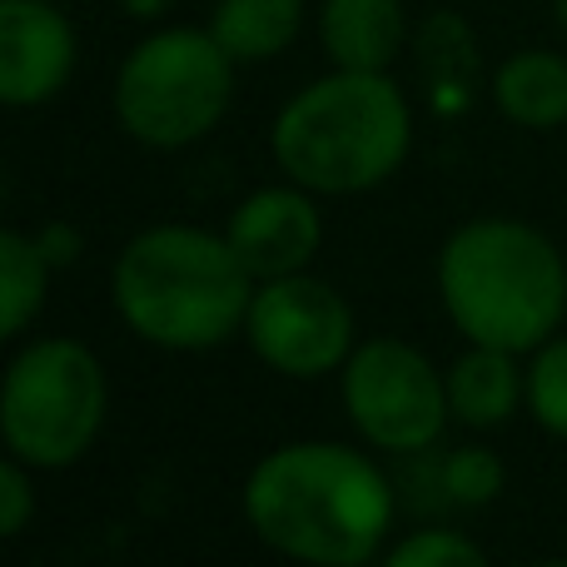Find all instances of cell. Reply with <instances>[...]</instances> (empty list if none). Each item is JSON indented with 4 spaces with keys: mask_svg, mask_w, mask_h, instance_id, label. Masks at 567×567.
I'll return each mask as SVG.
<instances>
[{
    "mask_svg": "<svg viewBox=\"0 0 567 567\" xmlns=\"http://www.w3.org/2000/svg\"><path fill=\"white\" fill-rule=\"evenodd\" d=\"M249 349L284 379H323L343 369L353 343V309L333 284L313 275H284L265 279L249 299Z\"/></svg>",
    "mask_w": 567,
    "mask_h": 567,
    "instance_id": "8",
    "label": "cell"
},
{
    "mask_svg": "<svg viewBox=\"0 0 567 567\" xmlns=\"http://www.w3.org/2000/svg\"><path fill=\"white\" fill-rule=\"evenodd\" d=\"M319 35L333 70H389L403 50V0H323Z\"/></svg>",
    "mask_w": 567,
    "mask_h": 567,
    "instance_id": "11",
    "label": "cell"
},
{
    "mask_svg": "<svg viewBox=\"0 0 567 567\" xmlns=\"http://www.w3.org/2000/svg\"><path fill=\"white\" fill-rule=\"evenodd\" d=\"M235 55L209 30H159L140 40L115 75V115L140 145L185 150L225 120Z\"/></svg>",
    "mask_w": 567,
    "mask_h": 567,
    "instance_id": "5",
    "label": "cell"
},
{
    "mask_svg": "<svg viewBox=\"0 0 567 567\" xmlns=\"http://www.w3.org/2000/svg\"><path fill=\"white\" fill-rule=\"evenodd\" d=\"M275 159L313 195H363L409 159L413 115L389 70H333L275 120Z\"/></svg>",
    "mask_w": 567,
    "mask_h": 567,
    "instance_id": "4",
    "label": "cell"
},
{
    "mask_svg": "<svg viewBox=\"0 0 567 567\" xmlns=\"http://www.w3.org/2000/svg\"><path fill=\"white\" fill-rule=\"evenodd\" d=\"M35 239H40V249H45L50 265H70V259H75V249H80V235L70 225H45Z\"/></svg>",
    "mask_w": 567,
    "mask_h": 567,
    "instance_id": "20",
    "label": "cell"
},
{
    "mask_svg": "<svg viewBox=\"0 0 567 567\" xmlns=\"http://www.w3.org/2000/svg\"><path fill=\"white\" fill-rule=\"evenodd\" d=\"M528 409L553 439H567V333L548 339L528 369Z\"/></svg>",
    "mask_w": 567,
    "mask_h": 567,
    "instance_id": "17",
    "label": "cell"
},
{
    "mask_svg": "<svg viewBox=\"0 0 567 567\" xmlns=\"http://www.w3.org/2000/svg\"><path fill=\"white\" fill-rule=\"evenodd\" d=\"M120 6H125L135 20H150V16H159V10H165L169 0H120Z\"/></svg>",
    "mask_w": 567,
    "mask_h": 567,
    "instance_id": "21",
    "label": "cell"
},
{
    "mask_svg": "<svg viewBox=\"0 0 567 567\" xmlns=\"http://www.w3.org/2000/svg\"><path fill=\"white\" fill-rule=\"evenodd\" d=\"M439 293L468 343L528 353L567 313V265L543 229L518 219H468L439 255Z\"/></svg>",
    "mask_w": 567,
    "mask_h": 567,
    "instance_id": "3",
    "label": "cell"
},
{
    "mask_svg": "<svg viewBox=\"0 0 567 567\" xmlns=\"http://www.w3.org/2000/svg\"><path fill=\"white\" fill-rule=\"evenodd\" d=\"M443 478V498L458 503V508H488L503 493L508 473H503V458L488 449H453L449 458L439 463Z\"/></svg>",
    "mask_w": 567,
    "mask_h": 567,
    "instance_id": "16",
    "label": "cell"
},
{
    "mask_svg": "<svg viewBox=\"0 0 567 567\" xmlns=\"http://www.w3.org/2000/svg\"><path fill=\"white\" fill-rule=\"evenodd\" d=\"M493 100L523 130H558L567 120V60L553 50H518L493 75Z\"/></svg>",
    "mask_w": 567,
    "mask_h": 567,
    "instance_id": "13",
    "label": "cell"
},
{
    "mask_svg": "<svg viewBox=\"0 0 567 567\" xmlns=\"http://www.w3.org/2000/svg\"><path fill=\"white\" fill-rule=\"evenodd\" d=\"M303 25V0H219L209 35L235 55V65H259L293 45Z\"/></svg>",
    "mask_w": 567,
    "mask_h": 567,
    "instance_id": "14",
    "label": "cell"
},
{
    "mask_svg": "<svg viewBox=\"0 0 567 567\" xmlns=\"http://www.w3.org/2000/svg\"><path fill=\"white\" fill-rule=\"evenodd\" d=\"M75 70V30L45 0H0V100L10 110L45 105Z\"/></svg>",
    "mask_w": 567,
    "mask_h": 567,
    "instance_id": "9",
    "label": "cell"
},
{
    "mask_svg": "<svg viewBox=\"0 0 567 567\" xmlns=\"http://www.w3.org/2000/svg\"><path fill=\"white\" fill-rule=\"evenodd\" d=\"M245 518L265 548L293 563L359 567L393 528V488L349 443H289L255 463Z\"/></svg>",
    "mask_w": 567,
    "mask_h": 567,
    "instance_id": "1",
    "label": "cell"
},
{
    "mask_svg": "<svg viewBox=\"0 0 567 567\" xmlns=\"http://www.w3.org/2000/svg\"><path fill=\"white\" fill-rule=\"evenodd\" d=\"M553 20H558V25L567 30V0H553Z\"/></svg>",
    "mask_w": 567,
    "mask_h": 567,
    "instance_id": "22",
    "label": "cell"
},
{
    "mask_svg": "<svg viewBox=\"0 0 567 567\" xmlns=\"http://www.w3.org/2000/svg\"><path fill=\"white\" fill-rule=\"evenodd\" d=\"M389 563L393 567H473L483 563V548L453 528H419L403 543H393Z\"/></svg>",
    "mask_w": 567,
    "mask_h": 567,
    "instance_id": "18",
    "label": "cell"
},
{
    "mask_svg": "<svg viewBox=\"0 0 567 567\" xmlns=\"http://www.w3.org/2000/svg\"><path fill=\"white\" fill-rule=\"evenodd\" d=\"M309 195L313 189H303V185H269V189H255V195L229 215L225 239L235 245L239 265L259 284L299 275V269L319 255L323 219Z\"/></svg>",
    "mask_w": 567,
    "mask_h": 567,
    "instance_id": "10",
    "label": "cell"
},
{
    "mask_svg": "<svg viewBox=\"0 0 567 567\" xmlns=\"http://www.w3.org/2000/svg\"><path fill=\"white\" fill-rule=\"evenodd\" d=\"M105 369L80 339H35L10 359L0 389V439L30 468H70L105 423Z\"/></svg>",
    "mask_w": 567,
    "mask_h": 567,
    "instance_id": "6",
    "label": "cell"
},
{
    "mask_svg": "<svg viewBox=\"0 0 567 567\" xmlns=\"http://www.w3.org/2000/svg\"><path fill=\"white\" fill-rule=\"evenodd\" d=\"M30 513H35V493H30V463L6 458V463H0V533H6V538L25 533Z\"/></svg>",
    "mask_w": 567,
    "mask_h": 567,
    "instance_id": "19",
    "label": "cell"
},
{
    "mask_svg": "<svg viewBox=\"0 0 567 567\" xmlns=\"http://www.w3.org/2000/svg\"><path fill=\"white\" fill-rule=\"evenodd\" d=\"M255 275L239 265L225 235L195 225H155L115 259V309L145 343L159 349H215L245 329Z\"/></svg>",
    "mask_w": 567,
    "mask_h": 567,
    "instance_id": "2",
    "label": "cell"
},
{
    "mask_svg": "<svg viewBox=\"0 0 567 567\" xmlns=\"http://www.w3.org/2000/svg\"><path fill=\"white\" fill-rule=\"evenodd\" d=\"M343 409L363 443L383 453H423L453 419L449 373H439L413 343L369 339L343 363Z\"/></svg>",
    "mask_w": 567,
    "mask_h": 567,
    "instance_id": "7",
    "label": "cell"
},
{
    "mask_svg": "<svg viewBox=\"0 0 567 567\" xmlns=\"http://www.w3.org/2000/svg\"><path fill=\"white\" fill-rule=\"evenodd\" d=\"M50 269L55 265L45 259L40 239L20 235V229L0 235V333H6V339L25 333V323L40 313Z\"/></svg>",
    "mask_w": 567,
    "mask_h": 567,
    "instance_id": "15",
    "label": "cell"
},
{
    "mask_svg": "<svg viewBox=\"0 0 567 567\" xmlns=\"http://www.w3.org/2000/svg\"><path fill=\"white\" fill-rule=\"evenodd\" d=\"M518 399H528V373H518V353L473 343L449 369V403L453 419L468 429H498L513 419Z\"/></svg>",
    "mask_w": 567,
    "mask_h": 567,
    "instance_id": "12",
    "label": "cell"
}]
</instances>
